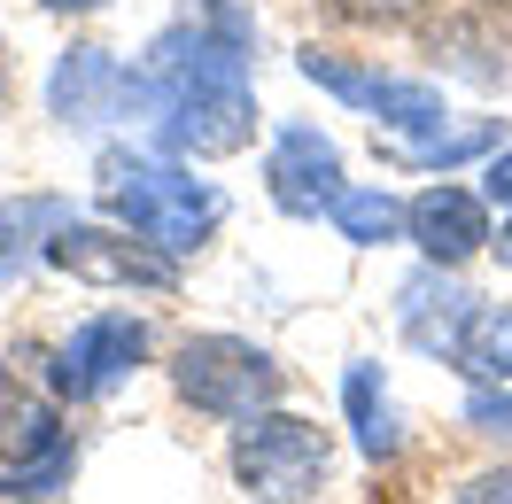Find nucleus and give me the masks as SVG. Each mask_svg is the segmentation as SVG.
<instances>
[{
    "label": "nucleus",
    "instance_id": "nucleus-15",
    "mask_svg": "<svg viewBox=\"0 0 512 504\" xmlns=\"http://www.w3.org/2000/svg\"><path fill=\"white\" fill-rule=\"evenodd\" d=\"M489 8H497V16H505V24H512V0H489Z\"/></svg>",
    "mask_w": 512,
    "mask_h": 504
},
{
    "label": "nucleus",
    "instance_id": "nucleus-1",
    "mask_svg": "<svg viewBox=\"0 0 512 504\" xmlns=\"http://www.w3.org/2000/svg\"><path fill=\"white\" fill-rule=\"evenodd\" d=\"M326 466H334L326 427L288 419V411H256L233 435V473L256 504H311L326 489Z\"/></svg>",
    "mask_w": 512,
    "mask_h": 504
},
{
    "label": "nucleus",
    "instance_id": "nucleus-3",
    "mask_svg": "<svg viewBox=\"0 0 512 504\" xmlns=\"http://www.w3.org/2000/svg\"><path fill=\"white\" fill-rule=\"evenodd\" d=\"M171 380H179V396H187L194 411H210V419H256V411L288 388V373H280L264 349L233 342V334L187 342L171 357Z\"/></svg>",
    "mask_w": 512,
    "mask_h": 504
},
{
    "label": "nucleus",
    "instance_id": "nucleus-13",
    "mask_svg": "<svg viewBox=\"0 0 512 504\" xmlns=\"http://www.w3.org/2000/svg\"><path fill=\"white\" fill-rule=\"evenodd\" d=\"M497 194H505V202H512V163H497Z\"/></svg>",
    "mask_w": 512,
    "mask_h": 504
},
{
    "label": "nucleus",
    "instance_id": "nucleus-10",
    "mask_svg": "<svg viewBox=\"0 0 512 504\" xmlns=\"http://www.w3.org/2000/svg\"><path fill=\"white\" fill-rule=\"evenodd\" d=\"M466 365H474V373H512V311H481L474 318Z\"/></svg>",
    "mask_w": 512,
    "mask_h": 504
},
{
    "label": "nucleus",
    "instance_id": "nucleus-4",
    "mask_svg": "<svg viewBox=\"0 0 512 504\" xmlns=\"http://www.w3.org/2000/svg\"><path fill=\"white\" fill-rule=\"evenodd\" d=\"M109 202L125 210V225L140 233V241H163V249H187L194 233L218 218V194H194V179L125 171V163H109Z\"/></svg>",
    "mask_w": 512,
    "mask_h": 504
},
{
    "label": "nucleus",
    "instance_id": "nucleus-7",
    "mask_svg": "<svg viewBox=\"0 0 512 504\" xmlns=\"http://www.w3.org/2000/svg\"><path fill=\"white\" fill-rule=\"evenodd\" d=\"M412 241L427 256H466V249H481V241H489L481 202H474V194H458V187L419 194V202H412Z\"/></svg>",
    "mask_w": 512,
    "mask_h": 504
},
{
    "label": "nucleus",
    "instance_id": "nucleus-5",
    "mask_svg": "<svg viewBox=\"0 0 512 504\" xmlns=\"http://www.w3.org/2000/svg\"><path fill=\"white\" fill-rule=\"evenodd\" d=\"M55 404L39 396L24 373H0V458L8 466H63V442H55Z\"/></svg>",
    "mask_w": 512,
    "mask_h": 504
},
{
    "label": "nucleus",
    "instance_id": "nucleus-9",
    "mask_svg": "<svg viewBox=\"0 0 512 504\" xmlns=\"http://www.w3.org/2000/svg\"><path fill=\"white\" fill-rule=\"evenodd\" d=\"M319 16H334V24H357V32H404V24H419L435 0H311Z\"/></svg>",
    "mask_w": 512,
    "mask_h": 504
},
{
    "label": "nucleus",
    "instance_id": "nucleus-8",
    "mask_svg": "<svg viewBox=\"0 0 512 504\" xmlns=\"http://www.w3.org/2000/svg\"><path fill=\"white\" fill-rule=\"evenodd\" d=\"M55 264L86 272V280H171L163 264H148L132 241H109V233H63V241H55Z\"/></svg>",
    "mask_w": 512,
    "mask_h": 504
},
{
    "label": "nucleus",
    "instance_id": "nucleus-14",
    "mask_svg": "<svg viewBox=\"0 0 512 504\" xmlns=\"http://www.w3.org/2000/svg\"><path fill=\"white\" fill-rule=\"evenodd\" d=\"M47 8H101V0H47Z\"/></svg>",
    "mask_w": 512,
    "mask_h": 504
},
{
    "label": "nucleus",
    "instance_id": "nucleus-11",
    "mask_svg": "<svg viewBox=\"0 0 512 504\" xmlns=\"http://www.w3.org/2000/svg\"><path fill=\"white\" fill-rule=\"evenodd\" d=\"M342 225H350V241H388V233H396V210L373 202V194H350V202H342Z\"/></svg>",
    "mask_w": 512,
    "mask_h": 504
},
{
    "label": "nucleus",
    "instance_id": "nucleus-6",
    "mask_svg": "<svg viewBox=\"0 0 512 504\" xmlns=\"http://www.w3.org/2000/svg\"><path fill=\"white\" fill-rule=\"evenodd\" d=\"M140 349H148V326H140V318H94V326H78V342L63 349V388L70 396H101Z\"/></svg>",
    "mask_w": 512,
    "mask_h": 504
},
{
    "label": "nucleus",
    "instance_id": "nucleus-12",
    "mask_svg": "<svg viewBox=\"0 0 512 504\" xmlns=\"http://www.w3.org/2000/svg\"><path fill=\"white\" fill-rule=\"evenodd\" d=\"M8 86H16V63H8V55H0V101H8Z\"/></svg>",
    "mask_w": 512,
    "mask_h": 504
},
{
    "label": "nucleus",
    "instance_id": "nucleus-2",
    "mask_svg": "<svg viewBox=\"0 0 512 504\" xmlns=\"http://www.w3.org/2000/svg\"><path fill=\"white\" fill-rule=\"evenodd\" d=\"M373 504H512V450H481V442H419L404 450Z\"/></svg>",
    "mask_w": 512,
    "mask_h": 504
}]
</instances>
